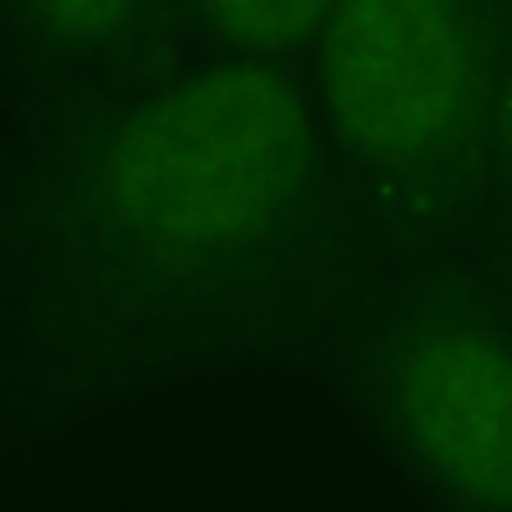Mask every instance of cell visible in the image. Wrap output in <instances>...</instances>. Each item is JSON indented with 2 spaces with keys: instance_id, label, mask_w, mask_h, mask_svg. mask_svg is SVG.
Listing matches in <instances>:
<instances>
[{
  "instance_id": "cell-1",
  "label": "cell",
  "mask_w": 512,
  "mask_h": 512,
  "mask_svg": "<svg viewBox=\"0 0 512 512\" xmlns=\"http://www.w3.org/2000/svg\"><path fill=\"white\" fill-rule=\"evenodd\" d=\"M313 162L299 92L264 64L211 67L144 102L99 169L109 221L155 256L207 260L264 235Z\"/></svg>"
},
{
  "instance_id": "cell-2",
  "label": "cell",
  "mask_w": 512,
  "mask_h": 512,
  "mask_svg": "<svg viewBox=\"0 0 512 512\" xmlns=\"http://www.w3.org/2000/svg\"><path fill=\"white\" fill-rule=\"evenodd\" d=\"M491 53L488 0H337L323 22V102L372 162L439 169L481 137Z\"/></svg>"
},
{
  "instance_id": "cell-3",
  "label": "cell",
  "mask_w": 512,
  "mask_h": 512,
  "mask_svg": "<svg viewBox=\"0 0 512 512\" xmlns=\"http://www.w3.org/2000/svg\"><path fill=\"white\" fill-rule=\"evenodd\" d=\"M397 411L425 463L481 509L512 512V348L467 316H428L400 344Z\"/></svg>"
},
{
  "instance_id": "cell-4",
  "label": "cell",
  "mask_w": 512,
  "mask_h": 512,
  "mask_svg": "<svg viewBox=\"0 0 512 512\" xmlns=\"http://www.w3.org/2000/svg\"><path fill=\"white\" fill-rule=\"evenodd\" d=\"M337 0H197L225 36L249 46L299 43L327 22Z\"/></svg>"
},
{
  "instance_id": "cell-5",
  "label": "cell",
  "mask_w": 512,
  "mask_h": 512,
  "mask_svg": "<svg viewBox=\"0 0 512 512\" xmlns=\"http://www.w3.org/2000/svg\"><path fill=\"white\" fill-rule=\"evenodd\" d=\"M141 0H32L36 15L64 39L113 36Z\"/></svg>"
},
{
  "instance_id": "cell-6",
  "label": "cell",
  "mask_w": 512,
  "mask_h": 512,
  "mask_svg": "<svg viewBox=\"0 0 512 512\" xmlns=\"http://www.w3.org/2000/svg\"><path fill=\"white\" fill-rule=\"evenodd\" d=\"M498 134H502L505 162H509V169H512V71H509V81H505L502 102H498Z\"/></svg>"
}]
</instances>
